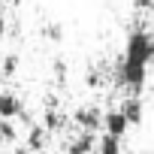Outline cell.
<instances>
[{
  "mask_svg": "<svg viewBox=\"0 0 154 154\" xmlns=\"http://www.w3.org/2000/svg\"><path fill=\"white\" fill-rule=\"evenodd\" d=\"M151 60H154V36H151L148 30H133V33L127 36L121 63H127V66H145V69H148Z\"/></svg>",
  "mask_w": 154,
  "mask_h": 154,
  "instance_id": "1",
  "label": "cell"
},
{
  "mask_svg": "<svg viewBox=\"0 0 154 154\" xmlns=\"http://www.w3.org/2000/svg\"><path fill=\"white\" fill-rule=\"evenodd\" d=\"M100 127L106 130V136H115V139H121L127 130H130V124L124 121V115H121V109H109L106 115H103V121H100Z\"/></svg>",
  "mask_w": 154,
  "mask_h": 154,
  "instance_id": "2",
  "label": "cell"
},
{
  "mask_svg": "<svg viewBox=\"0 0 154 154\" xmlns=\"http://www.w3.org/2000/svg\"><path fill=\"white\" fill-rule=\"evenodd\" d=\"M24 115V106L21 100L12 94V91H0V121H15Z\"/></svg>",
  "mask_w": 154,
  "mask_h": 154,
  "instance_id": "3",
  "label": "cell"
},
{
  "mask_svg": "<svg viewBox=\"0 0 154 154\" xmlns=\"http://www.w3.org/2000/svg\"><path fill=\"white\" fill-rule=\"evenodd\" d=\"M72 121L79 124L85 133H94L97 127H100V121H103V115L94 109V106H82V109H75V115H72Z\"/></svg>",
  "mask_w": 154,
  "mask_h": 154,
  "instance_id": "4",
  "label": "cell"
},
{
  "mask_svg": "<svg viewBox=\"0 0 154 154\" xmlns=\"http://www.w3.org/2000/svg\"><path fill=\"white\" fill-rule=\"evenodd\" d=\"M121 115H124V121H127L130 127L142 124V115H145V109H142V100H139V97H127V100H124V109H121Z\"/></svg>",
  "mask_w": 154,
  "mask_h": 154,
  "instance_id": "5",
  "label": "cell"
},
{
  "mask_svg": "<svg viewBox=\"0 0 154 154\" xmlns=\"http://www.w3.org/2000/svg\"><path fill=\"white\" fill-rule=\"evenodd\" d=\"M94 145H97V142H94V133H82L79 139L69 145V154H91Z\"/></svg>",
  "mask_w": 154,
  "mask_h": 154,
  "instance_id": "6",
  "label": "cell"
},
{
  "mask_svg": "<svg viewBox=\"0 0 154 154\" xmlns=\"http://www.w3.org/2000/svg\"><path fill=\"white\" fill-rule=\"evenodd\" d=\"M42 148H45V130L39 124H33L27 133V151H42Z\"/></svg>",
  "mask_w": 154,
  "mask_h": 154,
  "instance_id": "7",
  "label": "cell"
},
{
  "mask_svg": "<svg viewBox=\"0 0 154 154\" xmlns=\"http://www.w3.org/2000/svg\"><path fill=\"white\" fill-rule=\"evenodd\" d=\"M94 151H100V154H121V139H115V136H100V142L94 145Z\"/></svg>",
  "mask_w": 154,
  "mask_h": 154,
  "instance_id": "8",
  "label": "cell"
},
{
  "mask_svg": "<svg viewBox=\"0 0 154 154\" xmlns=\"http://www.w3.org/2000/svg\"><path fill=\"white\" fill-rule=\"evenodd\" d=\"M15 69H18V57H15V54H9V57L3 60V66H0V75L6 79V75H12Z\"/></svg>",
  "mask_w": 154,
  "mask_h": 154,
  "instance_id": "9",
  "label": "cell"
},
{
  "mask_svg": "<svg viewBox=\"0 0 154 154\" xmlns=\"http://www.w3.org/2000/svg\"><path fill=\"white\" fill-rule=\"evenodd\" d=\"M63 124V118L57 115V112H45V124H42V130H57Z\"/></svg>",
  "mask_w": 154,
  "mask_h": 154,
  "instance_id": "10",
  "label": "cell"
},
{
  "mask_svg": "<svg viewBox=\"0 0 154 154\" xmlns=\"http://www.w3.org/2000/svg\"><path fill=\"white\" fill-rule=\"evenodd\" d=\"M45 36H48V39H60L63 33H60V27H57V24H51V27H45Z\"/></svg>",
  "mask_w": 154,
  "mask_h": 154,
  "instance_id": "11",
  "label": "cell"
},
{
  "mask_svg": "<svg viewBox=\"0 0 154 154\" xmlns=\"http://www.w3.org/2000/svg\"><path fill=\"white\" fill-rule=\"evenodd\" d=\"M133 6L145 12V9H154V0H133Z\"/></svg>",
  "mask_w": 154,
  "mask_h": 154,
  "instance_id": "12",
  "label": "cell"
},
{
  "mask_svg": "<svg viewBox=\"0 0 154 154\" xmlns=\"http://www.w3.org/2000/svg\"><path fill=\"white\" fill-rule=\"evenodd\" d=\"M3 30H6V18L0 15V36H3Z\"/></svg>",
  "mask_w": 154,
  "mask_h": 154,
  "instance_id": "13",
  "label": "cell"
},
{
  "mask_svg": "<svg viewBox=\"0 0 154 154\" xmlns=\"http://www.w3.org/2000/svg\"><path fill=\"white\" fill-rule=\"evenodd\" d=\"M6 3H9V6H21V3H24V0H6Z\"/></svg>",
  "mask_w": 154,
  "mask_h": 154,
  "instance_id": "14",
  "label": "cell"
},
{
  "mask_svg": "<svg viewBox=\"0 0 154 154\" xmlns=\"http://www.w3.org/2000/svg\"><path fill=\"white\" fill-rule=\"evenodd\" d=\"M0 127H3V121H0ZM0 148H3V133H0Z\"/></svg>",
  "mask_w": 154,
  "mask_h": 154,
  "instance_id": "15",
  "label": "cell"
},
{
  "mask_svg": "<svg viewBox=\"0 0 154 154\" xmlns=\"http://www.w3.org/2000/svg\"><path fill=\"white\" fill-rule=\"evenodd\" d=\"M0 154H9V151H0Z\"/></svg>",
  "mask_w": 154,
  "mask_h": 154,
  "instance_id": "16",
  "label": "cell"
},
{
  "mask_svg": "<svg viewBox=\"0 0 154 154\" xmlns=\"http://www.w3.org/2000/svg\"><path fill=\"white\" fill-rule=\"evenodd\" d=\"M0 79H3V75H0Z\"/></svg>",
  "mask_w": 154,
  "mask_h": 154,
  "instance_id": "17",
  "label": "cell"
}]
</instances>
